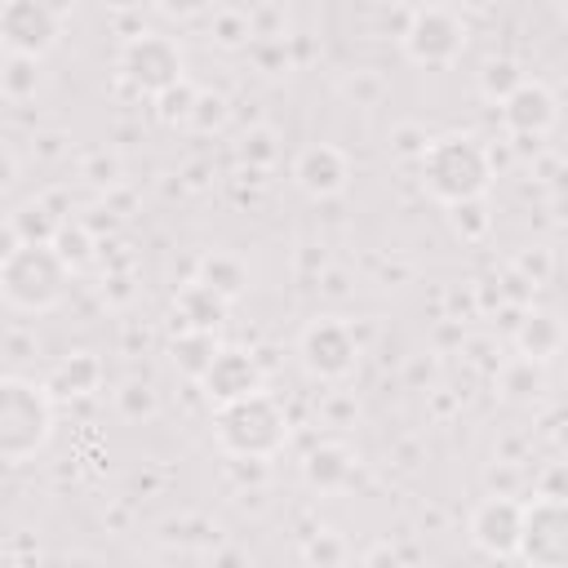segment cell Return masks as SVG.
Masks as SVG:
<instances>
[{
  "mask_svg": "<svg viewBox=\"0 0 568 568\" xmlns=\"http://www.w3.org/2000/svg\"><path fill=\"white\" fill-rule=\"evenodd\" d=\"M186 124L200 129V133L222 129V124H226V98H222V93H195V106H191Z\"/></svg>",
  "mask_w": 568,
  "mask_h": 568,
  "instance_id": "cell-25",
  "label": "cell"
},
{
  "mask_svg": "<svg viewBox=\"0 0 568 568\" xmlns=\"http://www.w3.org/2000/svg\"><path fill=\"white\" fill-rule=\"evenodd\" d=\"M519 524H524V506L515 497H484L470 515V541L484 555H515L519 550Z\"/></svg>",
  "mask_w": 568,
  "mask_h": 568,
  "instance_id": "cell-10",
  "label": "cell"
},
{
  "mask_svg": "<svg viewBox=\"0 0 568 568\" xmlns=\"http://www.w3.org/2000/svg\"><path fill=\"white\" fill-rule=\"evenodd\" d=\"M0 40L9 44V53L40 62L58 44V13L49 4H31V0L4 4L0 9Z\"/></svg>",
  "mask_w": 568,
  "mask_h": 568,
  "instance_id": "cell-8",
  "label": "cell"
},
{
  "mask_svg": "<svg viewBox=\"0 0 568 568\" xmlns=\"http://www.w3.org/2000/svg\"><path fill=\"white\" fill-rule=\"evenodd\" d=\"M559 320L555 315H546V311H532L524 324H519V351H524V359H532V364H541V359H550L555 351H559Z\"/></svg>",
  "mask_w": 568,
  "mask_h": 568,
  "instance_id": "cell-17",
  "label": "cell"
},
{
  "mask_svg": "<svg viewBox=\"0 0 568 568\" xmlns=\"http://www.w3.org/2000/svg\"><path fill=\"white\" fill-rule=\"evenodd\" d=\"M217 44H240V40H253L248 36V9H217Z\"/></svg>",
  "mask_w": 568,
  "mask_h": 568,
  "instance_id": "cell-31",
  "label": "cell"
},
{
  "mask_svg": "<svg viewBox=\"0 0 568 568\" xmlns=\"http://www.w3.org/2000/svg\"><path fill=\"white\" fill-rule=\"evenodd\" d=\"M178 311L191 320V328H195V333H209V328H217V324H222L226 302H222L213 288H204L200 280H191V284L178 293Z\"/></svg>",
  "mask_w": 568,
  "mask_h": 568,
  "instance_id": "cell-16",
  "label": "cell"
},
{
  "mask_svg": "<svg viewBox=\"0 0 568 568\" xmlns=\"http://www.w3.org/2000/svg\"><path fill=\"white\" fill-rule=\"evenodd\" d=\"M80 178L89 186H115L120 182V155L115 151H89L80 160Z\"/></svg>",
  "mask_w": 568,
  "mask_h": 568,
  "instance_id": "cell-26",
  "label": "cell"
},
{
  "mask_svg": "<svg viewBox=\"0 0 568 568\" xmlns=\"http://www.w3.org/2000/svg\"><path fill=\"white\" fill-rule=\"evenodd\" d=\"M115 399H120V413L133 417V422H138V417H155V408H160V399H155V390H151L146 382H129Z\"/></svg>",
  "mask_w": 568,
  "mask_h": 568,
  "instance_id": "cell-28",
  "label": "cell"
},
{
  "mask_svg": "<svg viewBox=\"0 0 568 568\" xmlns=\"http://www.w3.org/2000/svg\"><path fill=\"white\" fill-rule=\"evenodd\" d=\"M213 355H217V346H213V333H182L178 342H173V359L191 373V377H204V368L213 364Z\"/></svg>",
  "mask_w": 568,
  "mask_h": 568,
  "instance_id": "cell-22",
  "label": "cell"
},
{
  "mask_svg": "<svg viewBox=\"0 0 568 568\" xmlns=\"http://www.w3.org/2000/svg\"><path fill=\"white\" fill-rule=\"evenodd\" d=\"M306 564H311V568H342V564H346V541L324 528L320 537L306 541Z\"/></svg>",
  "mask_w": 568,
  "mask_h": 568,
  "instance_id": "cell-27",
  "label": "cell"
},
{
  "mask_svg": "<svg viewBox=\"0 0 568 568\" xmlns=\"http://www.w3.org/2000/svg\"><path fill=\"white\" fill-rule=\"evenodd\" d=\"M346 178H351V160H346V151H337L328 142H311L293 160V182L306 195H320V200L324 195H337L346 186Z\"/></svg>",
  "mask_w": 568,
  "mask_h": 568,
  "instance_id": "cell-11",
  "label": "cell"
},
{
  "mask_svg": "<svg viewBox=\"0 0 568 568\" xmlns=\"http://www.w3.org/2000/svg\"><path fill=\"white\" fill-rule=\"evenodd\" d=\"M213 568H248V559H244L240 550H222V555L213 559Z\"/></svg>",
  "mask_w": 568,
  "mask_h": 568,
  "instance_id": "cell-36",
  "label": "cell"
},
{
  "mask_svg": "<svg viewBox=\"0 0 568 568\" xmlns=\"http://www.w3.org/2000/svg\"><path fill=\"white\" fill-rule=\"evenodd\" d=\"M18 182V164H13V155L0 146V191H9Z\"/></svg>",
  "mask_w": 568,
  "mask_h": 568,
  "instance_id": "cell-34",
  "label": "cell"
},
{
  "mask_svg": "<svg viewBox=\"0 0 568 568\" xmlns=\"http://www.w3.org/2000/svg\"><path fill=\"white\" fill-rule=\"evenodd\" d=\"M240 155L248 160V164H271L280 151H275V133L271 129H248L244 133V142H240Z\"/></svg>",
  "mask_w": 568,
  "mask_h": 568,
  "instance_id": "cell-32",
  "label": "cell"
},
{
  "mask_svg": "<svg viewBox=\"0 0 568 568\" xmlns=\"http://www.w3.org/2000/svg\"><path fill=\"white\" fill-rule=\"evenodd\" d=\"M191 106H195V89H191L186 80H178L173 89L160 93V120H169V124H173V120H186Z\"/></svg>",
  "mask_w": 568,
  "mask_h": 568,
  "instance_id": "cell-30",
  "label": "cell"
},
{
  "mask_svg": "<svg viewBox=\"0 0 568 568\" xmlns=\"http://www.w3.org/2000/svg\"><path fill=\"white\" fill-rule=\"evenodd\" d=\"M9 226H13L18 244H53L62 231V213H53L49 200H36V204H22Z\"/></svg>",
  "mask_w": 568,
  "mask_h": 568,
  "instance_id": "cell-14",
  "label": "cell"
},
{
  "mask_svg": "<svg viewBox=\"0 0 568 568\" xmlns=\"http://www.w3.org/2000/svg\"><path fill=\"white\" fill-rule=\"evenodd\" d=\"M417 160H422V186L435 200H444L448 209L466 204V200H479L488 191V178H493L488 146H479L470 133L430 138Z\"/></svg>",
  "mask_w": 568,
  "mask_h": 568,
  "instance_id": "cell-1",
  "label": "cell"
},
{
  "mask_svg": "<svg viewBox=\"0 0 568 568\" xmlns=\"http://www.w3.org/2000/svg\"><path fill=\"white\" fill-rule=\"evenodd\" d=\"M200 284H204V288H213L222 302H231L235 293H244L248 271H244V262H240V257H231V253H209V257L200 262Z\"/></svg>",
  "mask_w": 568,
  "mask_h": 568,
  "instance_id": "cell-15",
  "label": "cell"
},
{
  "mask_svg": "<svg viewBox=\"0 0 568 568\" xmlns=\"http://www.w3.org/2000/svg\"><path fill=\"white\" fill-rule=\"evenodd\" d=\"M98 382H102V364H98L89 351L71 355V359L58 364V373L49 377V386H53L58 395H89V390H98Z\"/></svg>",
  "mask_w": 568,
  "mask_h": 568,
  "instance_id": "cell-18",
  "label": "cell"
},
{
  "mask_svg": "<svg viewBox=\"0 0 568 568\" xmlns=\"http://www.w3.org/2000/svg\"><path fill=\"white\" fill-rule=\"evenodd\" d=\"M342 93H346V98H355V106H377V102H382V93H386V80H382L377 71L359 67L355 75H346V80H342Z\"/></svg>",
  "mask_w": 568,
  "mask_h": 568,
  "instance_id": "cell-24",
  "label": "cell"
},
{
  "mask_svg": "<svg viewBox=\"0 0 568 568\" xmlns=\"http://www.w3.org/2000/svg\"><path fill=\"white\" fill-rule=\"evenodd\" d=\"M284 435H288L284 413L275 408V399H271L266 390L226 404L222 417H217V444H222L231 457H244V462L271 457V453L284 444Z\"/></svg>",
  "mask_w": 568,
  "mask_h": 568,
  "instance_id": "cell-4",
  "label": "cell"
},
{
  "mask_svg": "<svg viewBox=\"0 0 568 568\" xmlns=\"http://www.w3.org/2000/svg\"><path fill=\"white\" fill-rule=\"evenodd\" d=\"M524 80H528V75L519 71L515 58H488L484 71H479V89H484V98H493V102H506Z\"/></svg>",
  "mask_w": 568,
  "mask_h": 568,
  "instance_id": "cell-20",
  "label": "cell"
},
{
  "mask_svg": "<svg viewBox=\"0 0 568 568\" xmlns=\"http://www.w3.org/2000/svg\"><path fill=\"white\" fill-rule=\"evenodd\" d=\"M67 271L53 244H18L0 262V297L18 311H49L67 288Z\"/></svg>",
  "mask_w": 568,
  "mask_h": 568,
  "instance_id": "cell-2",
  "label": "cell"
},
{
  "mask_svg": "<svg viewBox=\"0 0 568 568\" xmlns=\"http://www.w3.org/2000/svg\"><path fill=\"white\" fill-rule=\"evenodd\" d=\"M355 355H359L355 333L342 320H315L302 333V359H306V368L315 377H346Z\"/></svg>",
  "mask_w": 568,
  "mask_h": 568,
  "instance_id": "cell-9",
  "label": "cell"
},
{
  "mask_svg": "<svg viewBox=\"0 0 568 568\" xmlns=\"http://www.w3.org/2000/svg\"><path fill=\"white\" fill-rule=\"evenodd\" d=\"M200 382H204L209 399H217V404L226 408V404L248 399V395L262 390V368H257L253 355H244V351H217Z\"/></svg>",
  "mask_w": 568,
  "mask_h": 568,
  "instance_id": "cell-12",
  "label": "cell"
},
{
  "mask_svg": "<svg viewBox=\"0 0 568 568\" xmlns=\"http://www.w3.org/2000/svg\"><path fill=\"white\" fill-rule=\"evenodd\" d=\"M40 62L36 58H18V53H9V62L0 67V93L9 98V102H27V98H36L40 93Z\"/></svg>",
  "mask_w": 568,
  "mask_h": 568,
  "instance_id": "cell-19",
  "label": "cell"
},
{
  "mask_svg": "<svg viewBox=\"0 0 568 568\" xmlns=\"http://www.w3.org/2000/svg\"><path fill=\"white\" fill-rule=\"evenodd\" d=\"M53 430L49 395L31 382L0 377V462H27Z\"/></svg>",
  "mask_w": 568,
  "mask_h": 568,
  "instance_id": "cell-3",
  "label": "cell"
},
{
  "mask_svg": "<svg viewBox=\"0 0 568 568\" xmlns=\"http://www.w3.org/2000/svg\"><path fill=\"white\" fill-rule=\"evenodd\" d=\"M453 226H457L462 240H479V235L493 226V217L484 213L479 200H466V204H453Z\"/></svg>",
  "mask_w": 568,
  "mask_h": 568,
  "instance_id": "cell-29",
  "label": "cell"
},
{
  "mask_svg": "<svg viewBox=\"0 0 568 568\" xmlns=\"http://www.w3.org/2000/svg\"><path fill=\"white\" fill-rule=\"evenodd\" d=\"M346 475H351V457H346V448H337V444H324V448H315V453L306 457V479L320 484V488H337Z\"/></svg>",
  "mask_w": 568,
  "mask_h": 568,
  "instance_id": "cell-21",
  "label": "cell"
},
{
  "mask_svg": "<svg viewBox=\"0 0 568 568\" xmlns=\"http://www.w3.org/2000/svg\"><path fill=\"white\" fill-rule=\"evenodd\" d=\"M120 67L146 93H164V89H173L182 80V53H178V44L169 36H155V31L133 36L124 44V53H120Z\"/></svg>",
  "mask_w": 568,
  "mask_h": 568,
  "instance_id": "cell-6",
  "label": "cell"
},
{
  "mask_svg": "<svg viewBox=\"0 0 568 568\" xmlns=\"http://www.w3.org/2000/svg\"><path fill=\"white\" fill-rule=\"evenodd\" d=\"M501 120L510 124L515 138H537L555 124V98L537 84V80H524L506 102H501Z\"/></svg>",
  "mask_w": 568,
  "mask_h": 568,
  "instance_id": "cell-13",
  "label": "cell"
},
{
  "mask_svg": "<svg viewBox=\"0 0 568 568\" xmlns=\"http://www.w3.org/2000/svg\"><path fill=\"white\" fill-rule=\"evenodd\" d=\"M541 386H546L541 364H532V359H524V355H519L515 364H506V373H501V390H506L510 399H537Z\"/></svg>",
  "mask_w": 568,
  "mask_h": 568,
  "instance_id": "cell-23",
  "label": "cell"
},
{
  "mask_svg": "<svg viewBox=\"0 0 568 568\" xmlns=\"http://www.w3.org/2000/svg\"><path fill=\"white\" fill-rule=\"evenodd\" d=\"M404 53L422 67H444L466 49V22L453 9H413L404 27Z\"/></svg>",
  "mask_w": 568,
  "mask_h": 568,
  "instance_id": "cell-5",
  "label": "cell"
},
{
  "mask_svg": "<svg viewBox=\"0 0 568 568\" xmlns=\"http://www.w3.org/2000/svg\"><path fill=\"white\" fill-rule=\"evenodd\" d=\"M9 351H13V359H31L36 355V342L31 337H9Z\"/></svg>",
  "mask_w": 568,
  "mask_h": 568,
  "instance_id": "cell-35",
  "label": "cell"
},
{
  "mask_svg": "<svg viewBox=\"0 0 568 568\" xmlns=\"http://www.w3.org/2000/svg\"><path fill=\"white\" fill-rule=\"evenodd\" d=\"M515 555H528L532 568H564V559H568L564 501H555V497H537V501L524 510V524H519V550H515Z\"/></svg>",
  "mask_w": 568,
  "mask_h": 568,
  "instance_id": "cell-7",
  "label": "cell"
},
{
  "mask_svg": "<svg viewBox=\"0 0 568 568\" xmlns=\"http://www.w3.org/2000/svg\"><path fill=\"white\" fill-rule=\"evenodd\" d=\"M395 142H399V151H404V155H422L430 138H426L417 124H399V129H395Z\"/></svg>",
  "mask_w": 568,
  "mask_h": 568,
  "instance_id": "cell-33",
  "label": "cell"
}]
</instances>
